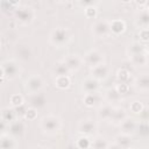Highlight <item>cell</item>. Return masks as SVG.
<instances>
[{
    "instance_id": "obj_1",
    "label": "cell",
    "mask_w": 149,
    "mask_h": 149,
    "mask_svg": "<svg viewBox=\"0 0 149 149\" xmlns=\"http://www.w3.org/2000/svg\"><path fill=\"white\" fill-rule=\"evenodd\" d=\"M72 34L69 30V28L59 26L54 28L49 34V42L56 47V48H64L66 47L71 41Z\"/></svg>"
},
{
    "instance_id": "obj_2",
    "label": "cell",
    "mask_w": 149,
    "mask_h": 149,
    "mask_svg": "<svg viewBox=\"0 0 149 149\" xmlns=\"http://www.w3.org/2000/svg\"><path fill=\"white\" fill-rule=\"evenodd\" d=\"M63 127L62 119L55 114H47L44 115L40 121V128L41 130L47 135H56L61 132Z\"/></svg>"
},
{
    "instance_id": "obj_3",
    "label": "cell",
    "mask_w": 149,
    "mask_h": 149,
    "mask_svg": "<svg viewBox=\"0 0 149 149\" xmlns=\"http://www.w3.org/2000/svg\"><path fill=\"white\" fill-rule=\"evenodd\" d=\"M14 16L17 23H20L21 26H29L35 21L36 12L29 5H20L14 10Z\"/></svg>"
},
{
    "instance_id": "obj_4",
    "label": "cell",
    "mask_w": 149,
    "mask_h": 149,
    "mask_svg": "<svg viewBox=\"0 0 149 149\" xmlns=\"http://www.w3.org/2000/svg\"><path fill=\"white\" fill-rule=\"evenodd\" d=\"M45 87V81L43 77L38 73L30 74L26 80H24V90L28 94H35L40 93L43 91Z\"/></svg>"
},
{
    "instance_id": "obj_5",
    "label": "cell",
    "mask_w": 149,
    "mask_h": 149,
    "mask_svg": "<svg viewBox=\"0 0 149 149\" xmlns=\"http://www.w3.org/2000/svg\"><path fill=\"white\" fill-rule=\"evenodd\" d=\"M2 76L8 79V80H13L15 78L19 77L20 72H21V68L19 65V63L14 59H9V61H5L1 65H0Z\"/></svg>"
},
{
    "instance_id": "obj_6",
    "label": "cell",
    "mask_w": 149,
    "mask_h": 149,
    "mask_svg": "<svg viewBox=\"0 0 149 149\" xmlns=\"http://www.w3.org/2000/svg\"><path fill=\"white\" fill-rule=\"evenodd\" d=\"M83 62L85 65H87L90 69H92L94 66H98V65L105 63V54L98 49H91L84 55Z\"/></svg>"
},
{
    "instance_id": "obj_7",
    "label": "cell",
    "mask_w": 149,
    "mask_h": 149,
    "mask_svg": "<svg viewBox=\"0 0 149 149\" xmlns=\"http://www.w3.org/2000/svg\"><path fill=\"white\" fill-rule=\"evenodd\" d=\"M98 129H99L98 122L92 119H83L78 123V132L80 135H84V136L93 137L94 135H97Z\"/></svg>"
},
{
    "instance_id": "obj_8",
    "label": "cell",
    "mask_w": 149,
    "mask_h": 149,
    "mask_svg": "<svg viewBox=\"0 0 149 149\" xmlns=\"http://www.w3.org/2000/svg\"><path fill=\"white\" fill-rule=\"evenodd\" d=\"M92 34L97 38H105L108 35H111L109 31V24L107 20H97L92 24Z\"/></svg>"
},
{
    "instance_id": "obj_9",
    "label": "cell",
    "mask_w": 149,
    "mask_h": 149,
    "mask_svg": "<svg viewBox=\"0 0 149 149\" xmlns=\"http://www.w3.org/2000/svg\"><path fill=\"white\" fill-rule=\"evenodd\" d=\"M64 64L66 65V68L69 69L70 73L72 72H77L81 69V66L84 65V62H83V57L78 54H70V55H66L65 58L63 59Z\"/></svg>"
},
{
    "instance_id": "obj_10",
    "label": "cell",
    "mask_w": 149,
    "mask_h": 149,
    "mask_svg": "<svg viewBox=\"0 0 149 149\" xmlns=\"http://www.w3.org/2000/svg\"><path fill=\"white\" fill-rule=\"evenodd\" d=\"M14 55L17 61L28 62L33 58V49L27 43H19L14 48Z\"/></svg>"
},
{
    "instance_id": "obj_11",
    "label": "cell",
    "mask_w": 149,
    "mask_h": 149,
    "mask_svg": "<svg viewBox=\"0 0 149 149\" xmlns=\"http://www.w3.org/2000/svg\"><path fill=\"white\" fill-rule=\"evenodd\" d=\"M26 132V125L22 119H15L10 123L7 125V134L15 137L16 140L22 137Z\"/></svg>"
},
{
    "instance_id": "obj_12",
    "label": "cell",
    "mask_w": 149,
    "mask_h": 149,
    "mask_svg": "<svg viewBox=\"0 0 149 149\" xmlns=\"http://www.w3.org/2000/svg\"><path fill=\"white\" fill-rule=\"evenodd\" d=\"M28 95H29L28 97V102H27L28 107L34 108L36 111H40V109H43L47 106L48 99H47L45 94H43L42 92L35 93V94H28Z\"/></svg>"
},
{
    "instance_id": "obj_13",
    "label": "cell",
    "mask_w": 149,
    "mask_h": 149,
    "mask_svg": "<svg viewBox=\"0 0 149 149\" xmlns=\"http://www.w3.org/2000/svg\"><path fill=\"white\" fill-rule=\"evenodd\" d=\"M119 129H120V134L123 135H128V136H133L134 134H136V128H137V121L134 118L127 116L123 121H121L119 125Z\"/></svg>"
},
{
    "instance_id": "obj_14",
    "label": "cell",
    "mask_w": 149,
    "mask_h": 149,
    "mask_svg": "<svg viewBox=\"0 0 149 149\" xmlns=\"http://www.w3.org/2000/svg\"><path fill=\"white\" fill-rule=\"evenodd\" d=\"M104 98L100 92H90V93H84L83 97V102L86 107H95L100 106Z\"/></svg>"
},
{
    "instance_id": "obj_15",
    "label": "cell",
    "mask_w": 149,
    "mask_h": 149,
    "mask_svg": "<svg viewBox=\"0 0 149 149\" xmlns=\"http://www.w3.org/2000/svg\"><path fill=\"white\" fill-rule=\"evenodd\" d=\"M134 87L140 93L147 94L149 92V76L148 73H141L134 79Z\"/></svg>"
},
{
    "instance_id": "obj_16",
    "label": "cell",
    "mask_w": 149,
    "mask_h": 149,
    "mask_svg": "<svg viewBox=\"0 0 149 149\" xmlns=\"http://www.w3.org/2000/svg\"><path fill=\"white\" fill-rule=\"evenodd\" d=\"M109 71H111V70H109V66H108L106 63H104V64H100V65H98V66L92 68L90 73H91V77H92V78H94V79L101 81V80H105V79L108 77Z\"/></svg>"
},
{
    "instance_id": "obj_17",
    "label": "cell",
    "mask_w": 149,
    "mask_h": 149,
    "mask_svg": "<svg viewBox=\"0 0 149 149\" xmlns=\"http://www.w3.org/2000/svg\"><path fill=\"white\" fill-rule=\"evenodd\" d=\"M114 106L106 102V104H101L98 109H97V116L99 120H102V121H111V118L113 115V112H114Z\"/></svg>"
},
{
    "instance_id": "obj_18",
    "label": "cell",
    "mask_w": 149,
    "mask_h": 149,
    "mask_svg": "<svg viewBox=\"0 0 149 149\" xmlns=\"http://www.w3.org/2000/svg\"><path fill=\"white\" fill-rule=\"evenodd\" d=\"M135 24L140 29H148L149 27V12L148 8H140L135 16Z\"/></svg>"
},
{
    "instance_id": "obj_19",
    "label": "cell",
    "mask_w": 149,
    "mask_h": 149,
    "mask_svg": "<svg viewBox=\"0 0 149 149\" xmlns=\"http://www.w3.org/2000/svg\"><path fill=\"white\" fill-rule=\"evenodd\" d=\"M100 88V81L92 78L91 76L85 78L81 83V91L84 93H90V92H99Z\"/></svg>"
},
{
    "instance_id": "obj_20",
    "label": "cell",
    "mask_w": 149,
    "mask_h": 149,
    "mask_svg": "<svg viewBox=\"0 0 149 149\" xmlns=\"http://www.w3.org/2000/svg\"><path fill=\"white\" fill-rule=\"evenodd\" d=\"M102 98H104L108 104L113 105V104L120 102V101H121V99H122V95L116 91L115 86H113V87H108V88L105 91V93H104Z\"/></svg>"
},
{
    "instance_id": "obj_21",
    "label": "cell",
    "mask_w": 149,
    "mask_h": 149,
    "mask_svg": "<svg viewBox=\"0 0 149 149\" xmlns=\"http://www.w3.org/2000/svg\"><path fill=\"white\" fill-rule=\"evenodd\" d=\"M0 149H17V140L7 133L0 135Z\"/></svg>"
},
{
    "instance_id": "obj_22",
    "label": "cell",
    "mask_w": 149,
    "mask_h": 149,
    "mask_svg": "<svg viewBox=\"0 0 149 149\" xmlns=\"http://www.w3.org/2000/svg\"><path fill=\"white\" fill-rule=\"evenodd\" d=\"M109 24V31L113 35H120L126 30V22L121 19H114L112 21H108Z\"/></svg>"
},
{
    "instance_id": "obj_23",
    "label": "cell",
    "mask_w": 149,
    "mask_h": 149,
    "mask_svg": "<svg viewBox=\"0 0 149 149\" xmlns=\"http://www.w3.org/2000/svg\"><path fill=\"white\" fill-rule=\"evenodd\" d=\"M129 62L135 68H143V66H146L148 64V54H147V51L137 54V55L129 56Z\"/></svg>"
},
{
    "instance_id": "obj_24",
    "label": "cell",
    "mask_w": 149,
    "mask_h": 149,
    "mask_svg": "<svg viewBox=\"0 0 149 149\" xmlns=\"http://www.w3.org/2000/svg\"><path fill=\"white\" fill-rule=\"evenodd\" d=\"M109 142L105 136L94 135L91 139V149H107Z\"/></svg>"
},
{
    "instance_id": "obj_25",
    "label": "cell",
    "mask_w": 149,
    "mask_h": 149,
    "mask_svg": "<svg viewBox=\"0 0 149 149\" xmlns=\"http://www.w3.org/2000/svg\"><path fill=\"white\" fill-rule=\"evenodd\" d=\"M127 116H128V114H127V112L123 107H115L114 112H113V115L111 118V122H113L114 125H119Z\"/></svg>"
},
{
    "instance_id": "obj_26",
    "label": "cell",
    "mask_w": 149,
    "mask_h": 149,
    "mask_svg": "<svg viewBox=\"0 0 149 149\" xmlns=\"http://www.w3.org/2000/svg\"><path fill=\"white\" fill-rule=\"evenodd\" d=\"M132 136H128V135H123V134H119L114 137V143L118 144L120 148L122 149H127L128 147L132 146Z\"/></svg>"
},
{
    "instance_id": "obj_27",
    "label": "cell",
    "mask_w": 149,
    "mask_h": 149,
    "mask_svg": "<svg viewBox=\"0 0 149 149\" xmlns=\"http://www.w3.org/2000/svg\"><path fill=\"white\" fill-rule=\"evenodd\" d=\"M147 51V48L144 44L140 43V42H133L128 45L127 48V54H128V57L129 56H133V55H137V54H141V52H146Z\"/></svg>"
},
{
    "instance_id": "obj_28",
    "label": "cell",
    "mask_w": 149,
    "mask_h": 149,
    "mask_svg": "<svg viewBox=\"0 0 149 149\" xmlns=\"http://www.w3.org/2000/svg\"><path fill=\"white\" fill-rule=\"evenodd\" d=\"M52 73L55 74V77H61V76H70V71L66 68V65L64 64L63 61L55 63V65L52 66Z\"/></svg>"
},
{
    "instance_id": "obj_29",
    "label": "cell",
    "mask_w": 149,
    "mask_h": 149,
    "mask_svg": "<svg viewBox=\"0 0 149 149\" xmlns=\"http://www.w3.org/2000/svg\"><path fill=\"white\" fill-rule=\"evenodd\" d=\"M0 119L3 120V121L8 125V123H10L12 121H14V120L17 119V118H16V114H15L14 108H12V107H6V108H3V109L1 111V118H0Z\"/></svg>"
},
{
    "instance_id": "obj_30",
    "label": "cell",
    "mask_w": 149,
    "mask_h": 149,
    "mask_svg": "<svg viewBox=\"0 0 149 149\" xmlns=\"http://www.w3.org/2000/svg\"><path fill=\"white\" fill-rule=\"evenodd\" d=\"M55 86L59 90H65L70 87L71 85V79L70 76H61V77H55Z\"/></svg>"
},
{
    "instance_id": "obj_31",
    "label": "cell",
    "mask_w": 149,
    "mask_h": 149,
    "mask_svg": "<svg viewBox=\"0 0 149 149\" xmlns=\"http://www.w3.org/2000/svg\"><path fill=\"white\" fill-rule=\"evenodd\" d=\"M24 104H26L24 98L20 93H14L9 98V105H10L12 108H17V107H20V106H22Z\"/></svg>"
},
{
    "instance_id": "obj_32",
    "label": "cell",
    "mask_w": 149,
    "mask_h": 149,
    "mask_svg": "<svg viewBox=\"0 0 149 149\" xmlns=\"http://www.w3.org/2000/svg\"><path fill=\"white\" fill-rule=\"evenodd\" d=\"M74 146H76L78 149H91V137L80 135V136L76 140Z\"/></svg>"
},
{
    "instance_id": "obj_33",
    "label": "cell",
    "mask_w": 149,
    "mask_h": 149,
    "mask_svg": "<svg viewBox=\"0 0 149 149\" xmlns=\"http://www.w3.org/2000/svg\"><path fill=\"white\" fill-rule=\"evenodd\" d=\"M130 78V73L127 69H119L118 72H116V79L119 80V83H125V84H128V80Z\"/></svg>"
},
{
    "instance_id": "obj_34",
    "label": "cell",
    "mask_w": 149,
    "mask_h": 149,
    "mask_svg": "<svg viewBox=\"0 0 149 149\" xmlns=\"http://www.w3.org/2000/svg\"><path fill=\"white\" fill-rule=\"evenodd\" d=\"M140 133V136L142 137H147L149 134V127H148V122L147 121H140V123H137V128H136V133Z\"/></svg>"
},
{
    "instance_id": "obj_35",
    "label": "cell",
    "mask_w": 149,
    "mask_h": 149,
    "mask_svg": "<svg viewBox=\"0 0 149 149\" xmlns=\"http://www.w3.org/2000/svg\"><path fill=\"white\" fill-rule=\"evenodd\" d=\"M143 108H144V105H143L141 101H139V100H135V101H133V102L129 105V109H130V112H133L134 114H140Z\"/></svg>"
},
{
    "instance_id": "obj_36",
    "label": "cell",
    "mask_w": 149,
    "mask_h": 149,
    "mask_svg": "<svg viewBox=\"0 0 149 149\" xmlns=\"http://www.w3.org/2000/svg\"><path fill=\"white\" fill-rule=\"evenodd\" d=\"M37 118V111L34 109V108H30V107H27L26 112H24V115H23V119L24 120H28V121H33Z\"/></svg>"
},
{
    "instance_id": "obj_37",
    "label": "cell",
    "mask_w": 149,
    "mask_h": 149,
    "mask_svg": "<svg viewBox=\"0 0 149 149\" xmlns=\"http://www.w3.org/2000/svg\"><path fill=\"white\" fill-rule=\"evenodd\" d=\"M139 38H140V43L147 45L148 40H149V31H148V29H140V31H139Z\"/></svg>"
},
{
    "instance_id": "obj_38",
    "label": "cell",
    "mask_w": 149,
    "mask_h": 149,
    "mask_svg": "<svg viewBox=\"0 0 149 149\" xmlns=\"http://www.w3.org/2000/svg\"><path fill=\"white\" fill-rule=\"evenodd\" d=\"M85 9V15L88 19H95L97 16V7L95 6H91V7H86Z\"/></svg>"
},
{
    "instance_id": "obj_39",
    "label": "cell",
    "mask_w": 149,
    "mask_h": 149,
    "mask_svg": "<svg viewBox=\"0 0 149 149\" xmlns=\"http://www.w3.org/2000/svg\"><path fill=\"white\" fill-rule=\"evenodd\" d=\"M115 88H116V91H118L121 95H123V94L128 93V91H129V85H128V84H125V83H119V84L115 85Z\"/></svg>"
},
{
    "instance_id": "obj_40",
    "label": "cell",
    "mask_w": 149,
    "mask_h": 149,
    "mask_svg": "<svg viewBox=\"0 0 149 149\" xmlns=\"http://www.w3.org/2000/svg\"><path fill=\"white\" fill-rule=\"evenodd\" d=\"M78 5L86 8V7H91V6H97L98 2H95V1H80V2H78Z\"/></svg>"
},
{
    "instance_id": "obj_41",
    "label": "cell",
    "mask_w": 149,
    "mask_h": 149,
    "mask_svg": "<svg viewBox=\"0 0 149 149\" xmlns=\"http://www.w3.org/2000/svg\"><path fill=\"white\" fill-rule=\"evenodd\" d=\"M5 130H7V123H6L3 120H1V119H0V135L6 134V133H5Z\"/></svg>"
},
{
    "instance_id": "obj_42",
    "label": "cell",
    "mask_w": 149,
    "mask_h": 149,
    "mask_svg": "<svg viewBox=\"0 0 149 149\" xmlns=\"http://www.w3.org/2000/svg\"><path fill=\"white\" fill-rule=\"evenodd\" d=\"M107 149H122V148H120V147H119L118 144H115L114 142H113V143H111V142H109V144H108Z\"/></svg>"
},
{
    "instance_id": "obj_43",
    "label": "cell",
    "mask_w": 149,
    "mask_h": 149,
    "mask_svg": "<svg viewBox=\"0 0 149 149\" xmlns=\"http://www.w3.org/2000/svg\"><path fill=\"white\" fill-rule=\"evenodd\" d=\"M33 149H49V148L45 147V146H36V147H34Z\"/></svg>"
},
{
    "instance_id": "obj_44",
    "label": "cell",
    "mask_w": 149,
    "mask_h": 149,
    "mask_svg": "<svg viewBox=\"0 0 149 149\" xmlns=\"http://www.w3.org/2000/svg\"><path fill=\"white\" fill-rule=\"evenodd\" d=\"M65 149H78V148H77V147L74 146V143H73V144H70V146H68Z\"/></svg>"
},
{
    "instance_id": "obj_45",
    "label": "cell",
    "mask_w": 149,
    "mask_h": 149,
    "mask_svg": "<svg viewBox=\"0 0 149 149\" xmlns=\"http://www.w3.org/2000/svg\"><path fill=\"white\" fill-rule=\"evenodd\" d=\"M127 149H136V148H134V147H132V146H130V147H128Z\"/></svg>"
},
{
    "instance_id": "obj_46",
    "label": "cell",
    "mask_w": 149,
    "mask_h": 149,
    "mask_svg": "<svg viewBox=\"0 0 149 149\" xmlns=\"http://www.w3.org/2000/svg\"><path fill=\"white\" fill-rule=\"evenodd\" d=\"M0 49H1V38H0Z\"/></svg>"
}]
</instances>
